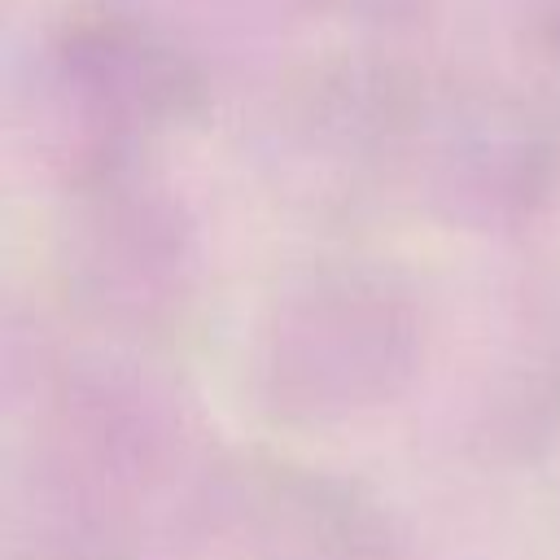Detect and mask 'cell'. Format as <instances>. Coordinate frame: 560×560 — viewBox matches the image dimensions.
<instances>
[{
    "instance_id": "cell-1",
    "label": "cell",
    "mask_w": 560,
    "mask_h": 560,
    "mask_svg": "<svg viewBox=\"0 0 560 560\" xmlns=\"http://www.w3.org/2000/svg\"><path fill=\"white\" fill-rule=\"evenodd\" d=\"M556 13H560V0H556Z\"/></svg>"
}]
</instances>
